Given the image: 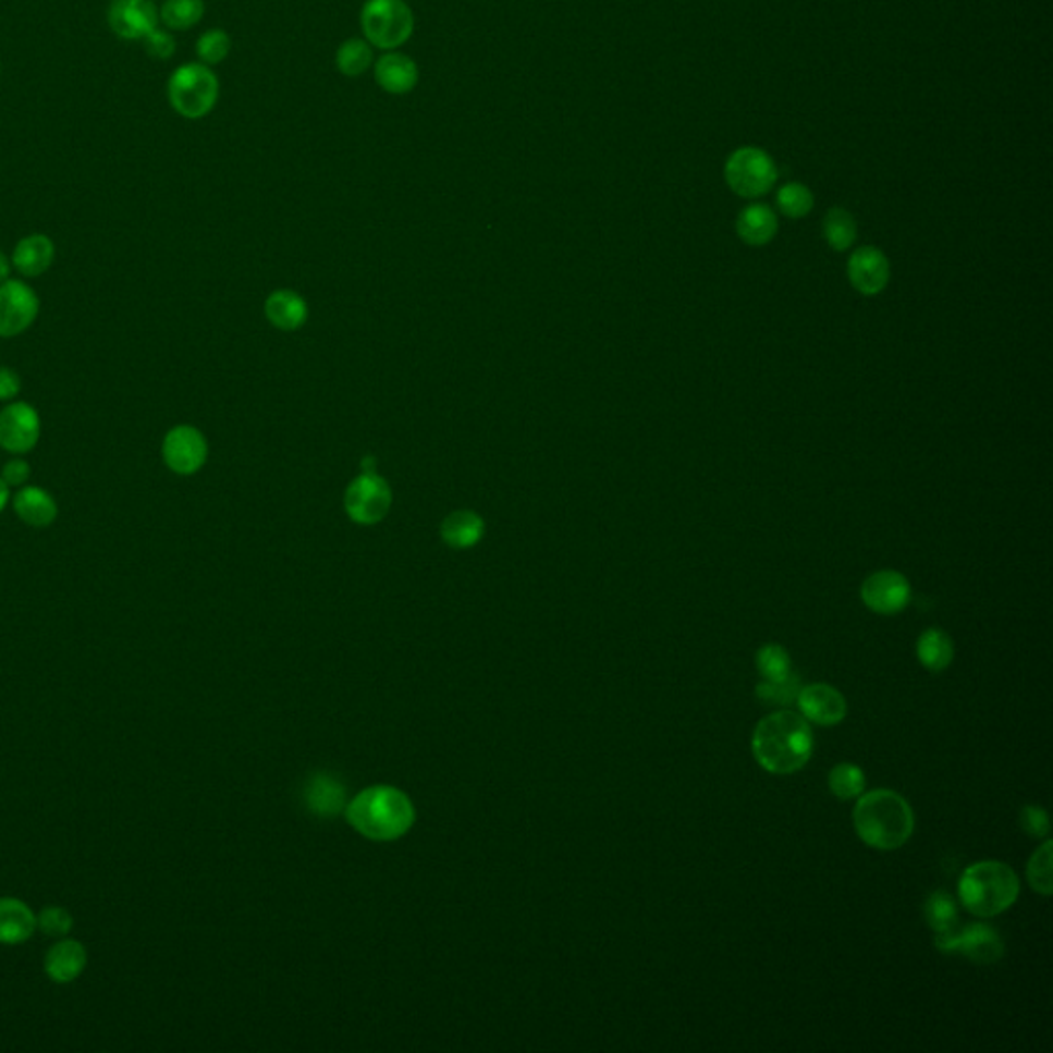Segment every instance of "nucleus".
<instances>
[{
    "label": "nucleus",
    "mask_w": 1053,
    "mask_h": 1053,
    "mask_svg": "<svg viewBox=\"0 0 1053 1053\" xmlns=\"http://www.w3.org/2000/svg\"><path fill=\"white\" fill-rule=\"evenodd\" d=\"M360 27L372 48L395 50L414 34V13L406 0H367Z\"/></svg>",
    "instance_id": "nucleus-6"
},
{
    "label": "nucleus",
    "mask_w": 1053,
    "mask_h": 1053,
    "mask_svg": "<svg viewBox=\"0 0 1053 1053\" xmlns=\"http://www.w3.org/2000/svg\"><path fill=\"white\" fill-rule=\"evenodd\" d=\"M756 665L763 682H770V684H780L795 673L791 654L780 645H766L759 648Z\"/></svg>",
    "instance_id": "nucleus-30"
},
{
    "label": "nucleus",
    "mask_w": 1053,
    "mask_h": 1053,
    "mask_svg": "<svg viewBox=\"0 0 1053 1053\" xmlns=\"http://www.w3.org/2000/svg\"><path fill=\"white\" fill-rule=\"evenodd\" d=\"M41 425L36 409L25 404H9L0 412V446L13 455L27 453L36 446Z\"/></svg>",
    "instance_id": "nucleus-12"
},
{
    "label": "nucleus",
    "mask_w": 1053,
    "mask_h": 1053,
    "mask_svg": "<svg viewBox=\"0 0 1053 1053\" xmlns=\"http://www.w3.org/2000/svg\"><path fill=\"white\" fill-rule=\"evenodd\" d=\"M108 23L115 36L140 41L159 27L161 19L155 0H111Z\"/></svg>",
    "instance_id": "nucleus-13"
},
{
    "label": "nucleus",
    "mask_w": 1053,
    "mask_h": 1053,
    "mask_svg": "<svg viewBox=\"0 0 1053 1053\" xmlns=\"http://www.w3.org/2000/svg\"><path fill=\"white\" fill-rule=\"evenodd\" d=\"M21 389L17 372L9 367H0V402H11Z\"/></svg>",
    "instance_id": "nucleus-41"
},
{
    "label": "nucleus",
    "mask_w": 1053,
    "mask_h": 1053,
    "mask_svg": "<svg viewBox=\"0 0 1053 1053\" xmlns=\"http://www.w3.org/2000/svg\"><path fill=\"white\" fill-rule=\"evenodd\" d=\"M348 821L356 832L369 840L389 842L412 828L414 807L402 791L375 786L356 796L348 807Z\"/></svg>",
    "instance_id": "nucleus-3"
},
{
    "label": "nucleus",
    "mask_w": 1053,
    "mask_h": 1053,
    "mask_svg": "<svg viewBox=\"0 0 1053 1053\" xmlns=\"http://www.w3.org/2000/svg\"><path fill=\"white\" fill-rule=\"evenodd\" d=\"M918 661L932 673H941L946 666L953 663L955 647L951 636L939 628L926 629L925 634L918 638L916 645Z\"/></svg>",
    "instance_id": "nucleus-23"
},
{
    "label": "nucleus",
    "mask_w": 1053,
    "mask_h": 1053,
    "mask_svg": "<svg viewBox=\"0 0 1053 1053\" xmlns=\"http://www.w3.org/2000/svg\"><path fill=\"white\" fill-rule=\"evenodd\" d=\"M751 749L766 772L788 776L803 770L813 756V731L803 714L777 710L759 721Z\"/></svg>",
    "instance_id": "nucleus-1"
},
{
    "label": "nucleus",
    "mask_w": 1053,
    "mask_h": 1053,
    "mask_svg": "<svg viewBox=\"0 0 1053 1053\" xmlns=\"http://www.w3.org/2000/svg\"><path fill=\"white\" fill-rule=\"evenodd\" d=\"M204 9V0H166L159 19L169 32H185L203 21Z\"/></svg>",
    "instance_id": "nucleus-28"
},
{
    "label": "nucleus",
    "mask_w": 1053,
    "mask_h": 1053,
    "mask_svg": "<svg viewBox=\"0 0 1053 1053\" xmlns=\"http://www.w3.org/2000/svg\"><path fill=\"white\" fill-rule=\"evenodd\" d=\"M36 926L37 918L29 906L13 897L0 899V943H25L34 934Z\"/></svg>",
    "instance_id": "nucleus-21"
},
{
    "label": "nucleus",
    "mask_w": 1053,
    "mask_h": 1053,
    "mask_svg": "<svg viewBox=\"0 0 1053 1053\" xmlns=\"http://www.w3.org/2000/svg\"><path fill=\"white\" fill-rule=\"evenodd\" d=\"M39 311L37 295L19 280L0 284V338H13L25 332Z\"/></svg>",
    "instance_id": "nucleus-9"
},
{
    "label": "nucleus",
    "mask_w": 1053,
    "mask_h": 1053,
    "mask_svg": "<svg viewBox=\"0 0 1053 1053\" xmlns=\"http://www.w3.org/2000/svg\"><path fill=\"white\" fill-rule=\"evenodd\" d=\"M724 177L740 198H759L776 184L777 169L766 150L743 147L728 157Z\"/></svg>",
    "instance_id": "nucleus-7"
},
{
    "label": "nucleus",
    "mask_w": 1053,
    "mask_h": 1053,
    "mask_svg": "<svg viewBox=\"0 0 1053 1053\" xmlns=\"http://www.w3.org/2000/svg\"><path fill=\"white\" fill-rule=\"evenodd\" d=\"M856 235H858L856 221L846 208L833 206L828 210L825 221H823V237L833 252L850 249L854 241H856Z\"/></svg>",
    "instance_id": "nucleus-26"
},
{
    "label": "nucleus",
    "mask_w": 1053,
    "mask_h": 1053,
    "mask_svg": "<svg viewBox=\"0 0 1053 1053\" xmlns=\"http://www.w3.org/2000/svg\"><path fill=\"white\" fill-rule=\"evenodd\" d=\"M54 261V243L46 235H27L13 252V266L23 277H41Z\"/></svg>",
    "instance_id": "nucleus-20"
},
{
    "label": "nucleus",
    "mask_w": 1053,
    "mask_h": 1053,
    "mask_svg": "<svg viewBox=\"0 0 1053 1053\" xmlns=\"http://www.w3.org/2000/svg\"><path fill=\"white\" fill-rule=\"evenodd\" d=\"M13 506L17 517L29 527H48L58 517V506L54 499L36 486H23L13 499Z\"/></svg>",
    "instance_id": "nucleus-19"
},
{
    "label": "nucleus",
    "mask_w": 1053,
    "mask_h": 1053,
    "mask_svg": "<svg viewBox=\"0 0 1053 1053\" xmlns=\"http://www.w3.org/2000/svg\"><path fill=\"white\" fill-rule=\"evenodd\" d=\"M344 504L352 521L360 525H372L381 521L388 515L391 504L388 481L369 472L363 474L358 480L352 481Z\"/></svg>",
    "instance_id": "nucleus-10"
},
{
    "label": "nucleus",
    "mask_w": 1053,
    "mask_h": 1053,
    "mask_svg": "<svg viewBox=\"0 0 1053 1053\" xmlns=\"http://www.w3.org/2000/svg\"><path fill=\"white\" fill-rule=\"evenodd\" d=\"M1020 883L1017 872L1004 862L985 860L963 872L959 899L978 918H992L1015 906Z\"/></svg>",
    "instance_id": "nucleus-4"
},
{
    "label": "nucleus",
    "mask_w": 1053,
    "mask_h": 1053,
    "mask_svg": "<svg viewBox=\"0 0 1053 1053\" xmlns=\"http://www.w3.org/2000/svg\"><path fill=\"white\" fill-rule=\"evenodd\" d=\"M208 455V444L203 432L194 426H175L167 432L163 441V460L173 474H196Z\"/></svg>",
    "instance_id": "nucleus-11"
},
{
    "label": "nucleus",
    "mask_w": 1053,
    "mask_h": 1053,
    "mask_svg": "<svg viewBox=\"0 0 1053 1053\" xmlns=\"http://www.w3.org/2000/svg\"><path fill=\"white\" fill-rule=\"evenodd\" d=\"M852 819L858 837L877 850H897L914 833V811L909 803L887 788L860 795Z\"/></svg>",
    "instance_id": "nucleus-2"
},
{
    "label": "nucleus",
    "mask_w": 1053,
    "mask_h": 1053,
    "mask_svg": "<svg viewBox=\"0 0 1053 1053\" xmlns=\"http://www.w3.org/2000/svg\"><path fill=\"white\" fill-rule=\"evenodd\" d=\"M87 967V951L85 946L76 941H60L56 943L48 953L44 969L50 980L58 983H69L74 981Z\"/></svg>",
    "instance_id": "nucleus-18"
},
{
    "label": "nucleus",
    "mask_w": 1053,
    "mask_h": 1053,
    "mask_svg": "<svg viewBox=\"0 0 1053 1053\" xmlns=\"http://www.w3.org/2000/svg\"><path fill=\"white\" fill-rule=\"evenodd\" d=\"M372 66V46L367 39L351 37L335 52V69L344 76H360Z\"/></svg>",
    "instance_id": "nucleus-27"
},
{
    "label": "nucleus",
    "mask_w": 1053,
    "mask_h": 1053,
    "mask_svg": "<svg viewBox=\"0 0 1053 1053\" xmlns=\"http://www.w3.org/2000/svg\"><path fill=\"white\" fill-rule=\"evenodd\" d=\"M266 314L280 330H296L307 317V307L305 301L295 293L278 291L268 298Z\"/></svg>",
    "instance_id": "nucleus-25"
},
{
    "label": "nucleus",
    "mask_w": 1053,
    "mask_h": 1053,
    "mask_svg": "<svg viewBox=\"0 0 1053 1053\" xmlns=\"http://www.w3.org/2000/svg\"><path fill=\"white\" fill-rule=\"evenodd\" d=\"M852 286L862 295H879L891 278L889 259L877 247H860L848 261Z\"/></svg>",
    "instance_id": "nucleus-16"
},
{
    "label": "nucleus",
    "mask_w": 1053,
    "mask_h": 1053,
    "mask_svg": "<svg viewBox=\"0 0 1053 1053\" xmlns=\"http://www.w3.org/2000/svg\"><path fill=\"white\" fill-rule=\"evenodd\" d=\"M219 76L203 62H187L169 76L167 97L185 120H203L219 101Z\"/></svg>",
    "instance_id": "nucleus-5"
},
{
    "label": "nucleus",
    "mask_w": 1053,
    "mask_h": 1053,
    "mask_svg": "<svg viewBox=\"0 0 1053 1053\" xmlns=\"http://www.w3.org/2000/svg\"><path fill=\"white\" fill-rule=\"evenodd\" d=\"M441 536L451 548H472L483 536V521L476 513L460 511L444 518L441 525Z\"/></svg>",
    "instance_id": "nucleus-24"
},
{
    "label": "nucleus",
    "mask_w": 1053,
    "mask_h": 1053,
    "mask_svg": "<svg viewBox=\"0 0 1053 1053\" xmlns=\"http://www.w3.org/2000/svg\"><path fill=\"white\" fill-rule=\"evenodd\" d=\"M7 502H9V486H7V483H4V480L0 478V513L4 511V506H7Z\"/></svg>",
    "instance_id": "nucleus-43"
},
{
    "label": "nucleus",
    "mask_w": 1053,
    "mask_h": 1053,
    "mask_svg": "<svg viewBox=\"0 0 1053 1053\" xmlns=\"http://www.w3.org/2000/svg\"><path fill=\"white\" fill-rule=\"evenodd\" d=\"M37 926L44 934H50V936H66L73 928V916L62 909V907H46L41 909V914L37 916Z\"/></svg>",
    "instance_id": "nucleus-37"
},
{
    "label": "nucleus",
    "mask_w": 1053,
    "mask_h": 1053,
    "mask_svg": "<svg viewBox=\"0 0 1053 1053\" xmlns=\"http://www.w3.org/2000/svg\"><path fill=\"white\" fill-rule=\"evenodd\" d=\"M1020 828L1033 837H1045L1050 833V817L1041 807L1027 805L1020 811Z\"/></svg>",
    "instance_id": "nucleus-39"
},
{
    "label": "nucleus",
    "mask_w": 1053,
    "mask_h": 1053,
    "mask_svg": "<svg viewBox=\"0 0 1053 1053\" xmlns=\"http://www.w3.org/2000/svg\"><path fill=\"white\" fill-rule=\"evenodd\" d=\"M737 233L747 245H766L777 233V219L774 210L766 204H751L740 210L737 219Z\"/></svg>",
    "instance_id": "nucleus-22"
},
{
    "label": "nucleus",
    "mask_w": 1053,
    "mask_h": 1053,
    "mask_svg": "<svg viewBox=\"0 0 1053 1053\" xmlns=\"http://www.w3.org/2000/svg\"><path fill=\"white\" fill-rule=\"evenodd\" d=\"M798 691H800V679H798L796 673H793L788 679H784L780 684L763 682L756 689L759 700L768 703H776V706H788V703L796 702Z\"/></svg>",
    "instance_id": "nucleus-36"
},
{
    "label": "nucleus",
    "mask_w": 1053,
    "mask_h": 1053,
    "mask_svg": "<svg viewBox=\"0 0 1053 1053\" xmlns=\"http://www.w3.org/2000/svg\"><path fill=\"white\" fill-rule=\"evenodd\" d=\"M418 64L402 52L389 50L375 62V81L383 91L391 95H406L418 85Z\"/></svg>",
    "instance_id": "nucleus-17"
},
{
    "label": "nucleus",
    "mask_w": 1053,
    "mask_h": 1053,
    "mask_svg": "<svg viewBox=\"0 0 1053 1053\" xmlns=\"http://www.w3.org/2000/svg\"><path fill=\"white\" fill-rule=\"evenodd\" d=\"M231 52V37L224 29H208L196 41V54L206 66L221 64Z\"/></svg>",
    "instance_id": "nucleus-35"
},
{
    "label": "nucleus",
    "mask_w": 1053,
    "mask_h": 1053,
    "mask_svg": "<svg viewBox=\"0 0 1053 1053\" xmlns=\"http://www.w3.org/2000/svg\"><path fill=\"white\" fill-rule=\"evenodd\" d=\"M796 703L807 721L821 726H833L844 721L848 712L846 698L832 685L811 684L800 687Z\"/></svg>",
    "instance_id": "nucleus-15"
},
{
    "label": "nucleus",
    "mask_w": 1053,
    "mask_h": 1053,
    "mask_svg": "<svg viewBox=\"0 0 1053 1053\" xmlns=\"http://www.w3.org/2000/svg\"><path fill=\"white\" fill-rule=\"evenodd\" d=\"M1029 885L1041 895H1052V842L1048 840L1041 848H1037L1027 865Z\"/></svg>",
    "instance_id": "nucleus-34"
},
{
    "label": "nucleus",
    "mask_w": 1053,
    "mask_h": 1053,
    "mask_svg": "<svg viewBox=\"0 0 1053 1053\" xmlns=\"http://www.w3.org/2000/svg\"><path fill=\"white\" fill-rule=\"evenodd\" d=\"M865 774L854 763H837L830 772V791L842 800H852L865 793Z\"/></svg>",
    "instance_id": "nucleus-31"
},
{
    "label": "nucleus",
    "mask_w": 1053,
    "mask_h": 1053,
    "mask_svg": "<svg viewBox=\"0 0 1053 1053\" xmlns=\"http://www.w3.org/2000/svg\"><path fill=\"white\" fill-rule=\"evenodd\" d=\"M777 208L788 219H803L813 210V194L807 185L786 184L777 189Z\"/></svg>",
    "instance_id": "nucleus-33"
},
{
    "label": "nucleus",
    "mask_w": 1053,
    "mask_h": 1053,
    "mask_svg": "<svg viewBox=\"0 0 1053 1053\" xmlns=\"http://www.w3.org/2000/svg\"><path fill=\"white\" fill-rule=\"evenodd\" d=\"M860 595L869 610L881 615H893L906 610L911 599V587L904 574L879 571L865 580Z\"/></svg>",
    "instance_id": "nucleus-14"
},
{
    "label": "nucleus",
    "mask_w": 1053,
    "mask_h": 1053,
    "mask_svg": "<svg viewBox=\"0 0 1053 1053\" xmlns=\"http://www.w3.org/2000/svg\"><path fill=\"white\" fill-rule=\"evenodd\" d=\"M32 476L29 472V463L23 462V460H11L9 463H4L2 467V480L9 486V488H23V483H27Z\"/></svg>",
    "instance_id": "nucleus-40"
},
{
    "label": "nucleus",
    "mask_w": 1053,
    "mask_h": 1053,
    "mask_svg": "<svg viewBox=\"0 0 1053 1053\" xmlns=\"http://www.w3.org/2000/svg\"><path fill=\"white\" fill-rule=\"evenodd\" d=\"M936 946L944 953H962L965 959L980 965L1000 962L1004 955V943L1000 941L999 932L985 925L955 928L948 934L936 936Z\"/></svg>",
    "instance_id": "nucleus-8"
},
{
    "label": "nucleus",
    "mask_w": 1053,
    "mask_h": 1053,
    "mask_svg": "<svg viewBox=\"0 0 1053 1053\" xmlns=\"http://www.w3.org/2000/svg\"><path fill=\"white\" fill-rule=\"evenodd\" d=\"M344 805V791L332 777H315L309 786V807L315 813L333 815Z\"/></svg>",
    "instance_id": "nucleus-32"
},
{
    "label": "nucleus",
    "mask_w": 1053,
    "mask_h": 1053,
    "mask_svg": "<svg viewBox=\"0 0 1053 1053\" xmlns=\"http://www.w3.org/2000/svg\"><path fill=\"white\" fill-rule=\"evenodd\" d=\"M145 46V52L155 60H169L175 54V37L171 36L166 29L157 27L147 37L140 39Z\"/></svg>",
    "instance_id": "nucleus-38"
},
{
    "label": "nucleus",
    "mask_w": 1053,
    "mask_h": 1053,
    "mask_svg": "<svg viewBox=\"0 0 1053 1053\" xmlns=\"http://www.w3.org/2000/svg\"><path fill=\"white\" fill-rule=\"evenodd\" d=\"M9 274H11V261L4 258V254H0V284L9 280Z\"/></svg>",
    "instance_id": "nucleus-42"
},
{
    "label": "nucleus",
    "mask_w": 1053,
    "mask_h": 1053,
    "mask_svg": "<svg viewBox=\"0 0 1053 1053\" xmlns=\"http://www.w3.org/2000/svg\"><path fill=\"white\" fill-rule=\"evenodd\" d=\"M926 920L930 928L936 932V936H943V934H948L957 928V922H959V911H957V904L955 899L944 893V891H936L928 897L925 907Z\"/></svg>",
    "instance_id": "nucleus-29"
}]
</instances>
